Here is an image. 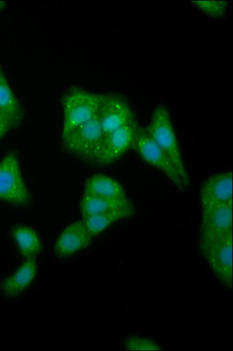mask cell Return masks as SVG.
Listing matches in <instances>:
<instances>
[{
  "mask_svg": "<svg viewBox=\"0 0 233 351\" xmlns=\"http://www.w3.org/2000/svg\"><path fill=\"white\" fill-rule=\"evenodd\" d=\"M191 3L197 9L215 19L223 17L227 8L225 2L195 1Z\"/></svg>",
  "mask_w": 233,
  "mask_h": 351,
  "instance_id": "cell-19",
  "label": "cell"
},
{
  "mask_svg": "<svg viewBox=\"0 0 233 351\" xmlns=\"http://www.w3.org/2000/svg\"><path fill=\"white\" fill-rule=\"evenodd\" d=\"M138 128L134 119L105 136L95 163L100 165H111L125 154L134 147Z\"/></svg>",
  "mask_w": 233,
  "mask_h": 351,
  "instance_id": "cell-8",
  "label": "cell"
},
{
  "mask_svg": "<svg viewBox=\"0 0 233 351\" xmlns=\"http://www.w3.org/2000/svg\"><path fill=\"white\" fill-rule=\"evenodd\" d=\"M12 235L21 254L25 258H36L42 252V243L37 232L27 226L12 228Z\"/></svg>",
  "mask_w": 233,
  "mask_h": 351,
  "instance_id": "cell-17",
  "label": "cell"
},
{
  "mask_svg": "<svg viewBox=\"0 0 233 351\" xmlns=\"http://www.w3.org/2000/svg\"><path fill=\"white\" fill-rule=\"evenodd\" d=\"M99 114L87 123L62 137L64 145L74 156L95 162L104 140Z\"/></svg>",
  "mask_w": 233,
  "mask_h": 351,
  "instance_id": "cell-4",
  "label": "cell"
},
{
  "mask_svg": "<svg viewBox=\"0 0 233 351\" xmlns=\"http://www.w3.org/2000/svg\"><path fill=\"white\" fill-rule=\"evenodd\" d=\"M132 206V203L127 197L123 199H113V198L86 195H83L79 205L82 218Z\"/></svg>",
  "mask_w": 233,
  "mask_h": 351,
  "instance_id": "cell-16",
  "label": "cell"
},
{
  "mask_svg": "<svg viewBox=\"0 0 233 351\" xmlns=\"http://www.w3.org/2000/svg\"><path fill=\"white\" fill-rule=\"evenodd\" d=\"M84 222L77 221L68 226L55 243L54 252L60 258H66L88 248L92 242Z\"/></svg>",
  "mask_w": 233,
  "mask_h": 351,
  "instance_id": "cell-11",
  "label": "cell"
},
{
  "mask_svg": "<svg viewBox=\"0 0 233 351\" xmlns=\"http://www.w3.org/2000/svg\"><path fill=\"white\" fill-rule=\"evenodd\" d=\"M232 234V204L203 208L200 248Z\"/></svg>",
  "mask_w": 233,
  "mask_h": 351,
  "instance_id": "cell-6",
  "label": "cell"
},
{
  "mask_svg": "<svg viewBox=\"0 0 233 351\" xmlns=\"http://www.w3.org/2000/svg\"><path fill=\"white\" fill-rule=\"evenodd\" d=\"M200 203L203 208L232 204V172L210 176L201 186Z\"/></svg>",
  "mask_w": 233,
  "mask_h": 351,
  "instance_id": "cell-10",
  "label": "cell"
},
{
  "mask_svg": "<svg viewBox=\"0 0 233 351\" xmlns=\"http://www.w3.org/2000/svg\"><path fill=\"white\" fill-rule=\"evenodd\" d=\"M0 201L10 205L27 208L32 197L23 177L20 159L11 151L0 161Z\"/></svg>",
  "mask_w": 233,
  "mask_h": 351,
  "instance_id": "cell-2",
  "label": "cell"
},
{
  "mask_svg": "<svg viewBox=\"0 0 233 351\" xmlns=\"http://www.w3.org/2000/svg\"><path fill=\"white\" fill-rule=\"evenodd\" d=\"M134 213L135 210L134 206H132L125 208L110 210L99 213V215L88 216L83 218L82 220L90 234L93 237H95L100 234L113 223L123 219L133 217Z\"/></svg>",
  "mask_w": 233,
  "mask_h": 351,
  "instance_id": "cell-15",
  "label": "cell"
},
{
  "mask_svg": "<svg viewBox=\"0 0 233 351\" xmlns=\"http://www.w3.org/2000/svg\"><path fill=\"white\" fill-rule=\"evenodd\" d=\"M153 141L165 152L177 167L182 177L190 182L182 160L172 121L167 109L159 106L153 112L149 126L145 128Z\"/></svg>",
  "mask_w": 233,
  "mask_h": 351,
  "instance_id": "cell-3",
  "label": "cell"
},
{
  "mask_svg": "<svg viewBox=\"0 0 233 351\" xmlns=\"http://www.w3.org/2000/svg\"><path fill=\"white\" fill-rule=\"evenodd\" d=\"M7 3L0 0V12H1L6 7Z\"/></svg>",
  "mask_w": 233,
  "mask_h": 351,
  "instance_id": "cell-21",
  "label": "cell"
},
{
  "mask_svg": "<svg viewBox=\"0 0 233 351\" xmlns=\"http://www.w3.org/2000/svg\"><path fill=\"white\" fill-rule=\"evenodd\" d=\"M134 148L145 161L162 172L175 186L188 187L190 182L182 177L173 162L153 141L146 129L138 128Z\"/></svg>",
  "mask_w": 233,
  "mask_h": 351,
  "instance_id": "cell-5",
  "label": "cell"
},
{
  "mask_svg": "<svg viewBox=\"0 0 233 351\" xmlns=\"http://www.w3.org/2000/svg\"><path fill=\"white\" fill-rule=\"evenodd\" d=\"M11 129H12V128L10 122L1 113H0V131H5L8 132Z\"/></svg>",
  "mask_w": 233,
  "mask_h": 351,
  "instance_id": "cell-20",
  "label": "cell"
},
{
  "mask_svg": "<svg viewBox=\"0 0 233 351\" xmlns=\"http://www.w3.org/2000/svg\"><path fill=\"white\" fill-rule=\"evenodd\" d=\"M123 346L128 350H160L161 346L146 338L130 337L123 342Z\"/></svg>",
  "mask_w": 233,
  "mask_h": 351,
  "instance_id": "cell-18",
  "label": "cell"
},
{
  "mask_svg": "<svg viewBox=\"0 0 233 351\" xmlns=\"http://www.w3.org/2000/svg\"><path fill=\"white\" fill-rule=\"evenodd\" d=\"M36 258H26L19 269L12 276L5 280L1 285V289L5 296L16 297L33 282L37 272Z\"/></svg>",
  "mask_w": 233,
  "mask_h": 351,
  "instance_id": "cell-12",
  "label": "cell"
},
{
  "mask_svg": "<svg viewBox=\"0 0 233 351\" xmlns=\"http://www.w3.org/2000/svg\"><path fill=\"white\" fill-rule=\"evenodd\" d=\"M7 132L5 131H0V140L3 138V137L6 134Z\"/></svg>",
  "mask_w": 233,
  "mask_h": 351,
  "instance_id": "cell-22",
  "label": "cell"
},
{
  "mask_svg": "<svg viewBox=\"0 0 233 351\" xmlns=\"http://www.w3.org/2000/svg\"><path fill=\"white\" fill-rule=\"evenodd\" d=\"M102 99L103 95L77 87L69 89L61 101L64 114L62 137L95 118Z\"/></svg>",
  "mask_w": 233,
  "mask_h": 351,
  "instance_id": "cell-1",
  "label": "cell"
},
{
  "mask_svg": "<svg viewBox=\"0 0 233 351\" xmlns=\"http://www.w3.org/2000/svg\"><path fill=\"white\" fill-rule=\"evenodd\" d=\"M84 195L113 198V199H123L127 197L125 190L119 182L103 174L93 176L86 180Z\"/></svg>",
  "mask_w": 233,
  "mask_h": 351,
  "instance_id": "cell-14",
  "label": "cell"
},
{
  "mask_svg": "<svg viewBox=\"0 0 233 351\" xmlns=\"http://www.w3.org/2000/svg\"><path fill=\"white\" fill-rule=\"evenodd\" d=\"M0 113L10 122L12 128L21 124L22 106L9 84L5 73L0 66Z\"/></svg>",
  "mask_w": 233,
  "mask_h": 351,
  "instance_id": "cell-13",
  "label": "cell"
},
{
  "mask_svg": "<svg viewBox=\"0 0 233 351\" xmlns=\"http://www.w3.org/2000/svg\"><path fill=\"white\" fill-rule=\"evenodd\" d=\"M99 117L104 136L135 119L131 106L127 100L113 94L103 95Z\"/></svg>",
  "mask_w": 233,
  "mask_h": 351,
  "instance_id": "cell-9",
  "label": "cell"
},
{
  "mask_svg": "<svg viewBox=\"0 0 233 351\" xmlns=\"http://www.w3.org/2000/svg\"><path fill=\"white\" fill-rule=\"evenodd\" d=\"M215 277L223 285H232V234L200 248Z\"/></svg>",
  "mask_w": 233,
  "mask_h": 351,
  "instance_id": "cell-7",
  "label": "cell"
}]
</instances>
